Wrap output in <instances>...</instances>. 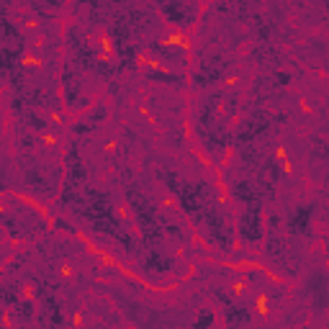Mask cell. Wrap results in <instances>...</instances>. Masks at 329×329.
<instances>
[{
    "instance_id": "obj_1",
    "label": "cell",
    "mask_w": 329,
    "mask_h": 329,
    "mask_svg": "<svg viewBox=\"0 0 329 329\" xmlns=\"http://www.w3.org/2000/svg\"><path fill=\"white\" fill-rule=\"evenodd\" d=\"M311 216V206H304V209L296 214V219H293V229L296 232H304L306 229V219Z\"/></svg>"
}]
</instances>
